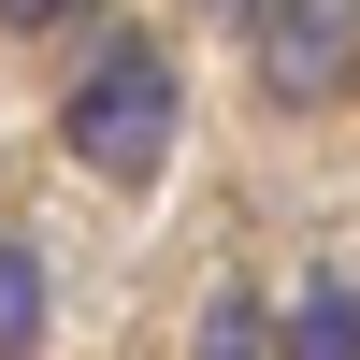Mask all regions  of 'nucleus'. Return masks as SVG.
<instances>
[{
	"mask_svg": "<svg viewBox=\"0 0 360 360\" xmlns=\"http://www.w3.org/2000/svg\"><path fill=\"white\" fill-rule=\"evenodd\" d=\"M29 332H44V259H29L15 231H0V360H15Z\"/></svg>",
	"mask_w": 360,
	"mask_h": 360,
	"instance_id": "5",
	"label": "nucleus"
},
{
	"mask_svg": "<svg viewBox=\"0 0 360 360\" xmlns=\"http://www.w3.org/2000/svg\"><path fill=\"white\" fill-rule=\"evenodd\" d=\"M274 360H360V288L346 274H303L274 317Z\"/></svg>",
	"mask_w": 360,
	"mask_h": 360,
	"instance_id": "3",
	"label": "nucleus"
},
{
	"mask_svg": "<svg viewBox=\"0 0 360 360\" xmlns=\"http://www.w3.org/2000/svg\"><path fill=\"white\" fill-rule=\"evenodd\" d=\"M231 15H259V0H231Z\"/></svg>",
	"mask_w": 360,
	"mask_h": 360,
	"instance_id": "7",
	"label": "nucleus"
},
{
	"mask_svg": "<svg viewBox=\"0 0 360 360\" xmlns=\"http://www.w3.org/2000/svg\"><path fill=\"white\" fill-rule=\"evenodd\" d=\"M173 115H188L173 58L144 44V29H115V44L72 72V101H58V144H72V159L101 173V188H144V173L173 159Z\"/></svg>",
	"mask_w": 360,
	"mask_h": 360,
	"instance_id": "1",
	"label": "nucleus"
},
{
	"mask_svg": "<svg viewBox=\"0 0 360 360\" xmlns=\"http://www.w3.org/2000/svg\"><path fill=\"white\" fill-rule=\"evenodd\" d=\"M58 15H72V0H0V29H58Z\"/></svg>",
	"mask_w": 360,
	"mask_h": 360,
	"instance_id": "6",
	"label": "nucleus"
},
{
	"mask_svg": "<svg viewBox=\"0 0 360 360\" xmlns=\"http://www.w3.org/2000/svg\"><path fill=\"white\" fill-rule=\"evenodd\" d=\"M245 44L274 101H332V86H360V0H259Z\"/></svg>",
	"mask_w": 360,
	"mask_h": 360,
	"instance_id": "2",
	"label": "nucleus"
},
{
	"mask_svg": "<svg viewBox=\"0 0 360 360\" xmlns=\"http://www.w3.org/2000/svg\"><path fill=\"white\" fill-rule=\"evenodd\" d=\"M188 360H274V317H259L245 288H217V303H202V332H188Z\"/></svg>",
	"mask_w": 360,
	"mask_h": 360,
	"instance_id": "4",
	"label": "nucleus"
}]
</instances>
